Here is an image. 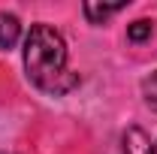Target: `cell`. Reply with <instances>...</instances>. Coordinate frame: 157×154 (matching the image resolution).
<instances>
[{
  "label": "cell",
  "mask_w": 157,
  "mask_h": 154,
  "mask_svg": "<svg viewBox=\"0 0 157 154\" xmlns=\"http://www.w3.org/2000/svg\"><path fill=\"white\" fill-rule=\"evenodd\" d=\"M24 70L27 79L45 94H67L78 76L67 67V42L52 24H33L24 37Z\"/></svg>",
  "instance_id": "6da1fadb"
},
{
  "label": "cell",
  "mask_w": 157,
  "mask_h": 154,
  "mask_svg": "<svg viewBox=\"0 0 157 154\" xmlns=\"http://www.w3.org/2000/svg\"><path fill=\"white\" fill-rule=\"evenodd\" d=\"M21 39V21L12 12H0V48H12Z\"/></svg>",
  "instance_id": "7a4b0ae2"
},
{
  "label": "cell",
  "mask_w": 157,
  "mask_h": 154,
  "mask_svg": "<svg viewBox=\"0 0 157 154\" xmlns=\"http://www.w3.org/2000/svg\"><path fill=\"white\" fill-rule=\"evenodd\" d=\"M124 154H154V145H151V139L145 136V130L130 127V130L124 133Z\"/></svg>",
  "instance_id": "3957f363"
},
{
  "label": "cell",
  "mask_w": 157,
  "mask_h": 154,
  "mask_svg": "<svg viewBox=\"0 0 157 154\" xmlns=\"http://www.w3.org/2000/svg\"><path fill=\"white\" fill-rule=\"evenodd\" d=\"M124 9V3H109V6H100V3H85V15L91 24H103L109 15H115Z\"/></svg>",
  "instance_id": "277c9868"
},
{
  "label": "cell",
  "mask_w": 157,
  "mask_h": 154,
  "mask_svg": "<svg viewBox=\"0 0 157 154\" xmlns=\"http://www.w3.org/2000/svg\"><path fill=\"white\" fill-rule=\"evenodd\" d=\"M142 97H145V103L157 112V70L151 73V76L142 79Z\"/></svg>",
  "instance_id": "5b68a950"
},
{
  "label": "cell",
  "mask_w": 157,
  "mask_h": 154,
  "mask_svg": "<svg viewBox=\"0 0 157 154\" xmlns=\"http://www.w3.org/2000/svg\"><path fill=\"white\" fill-rule=\"evenodd\" d=\"M151 30H154V24L142 18V21H133V24L127 27V37L133 39V42H142V39H148V37H151Z\"/></svg>",
  "instance_id": "8992f818"
},
{
  "label": "cell",
  "mask_w": 157,
  "mask_h": 154,
  "mask_svg": "<svg viewBox=\"0 0 157 154\" xmlns=\"http://www.w3.org/2000/svg\"><path fill=\"white\" fill-rule=\"evenodd\" d=\"M0 154H9V151H0Z\"/></svg>",
  "instance_id": "52a82bcc"
}]
</instances>
